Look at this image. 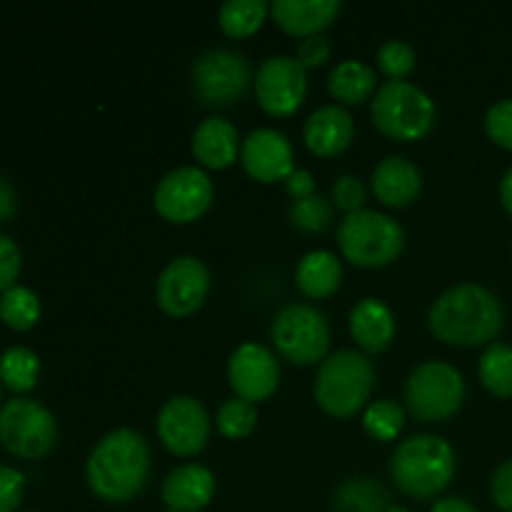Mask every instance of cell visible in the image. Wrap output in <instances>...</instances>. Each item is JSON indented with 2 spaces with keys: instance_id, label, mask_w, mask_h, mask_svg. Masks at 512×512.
Instances as JSON below:
<instances>
[{
  "instance_id": "8992f818",
  "label": "cell",
  "mask_w": 512,
  "mask_h": 512,
  "mask_svg": "<svg viewBox=\"0 0 512 512\" xmlns=\"http://www.w3.org/2000/svg\"><path fill=\"white\" fill-rule=\"evenodd\" d=\"M338 245L345 260L358 268H385L403 253L405 230L390 215L363 208L345 215L338 228Z\"/></svg>"
},
{
  "instance_id": "1f68e13d",
  "label": "cell",
  "mask_w": 512,
  "mask_h": 512,
  "mask_svg": "<svg viewBox=\"0 0 512 512\" xmlns=\"http://www.w3.org/2000/svg\"><path fill=\"white\" fill-rule=\"evenodd\" d=\"M330 220H333V208L320 195H313V198L298 200V203L290 205V223H293L295 230H300L305 235L323 233L330 225Z\"/></svg>"
},
{
  "instance_id": "b9f144b4",
  "label": "cell",
  "mask_w": 512,
  "mask_h": 512,
  "mask_svg": "<svg viewBox=\"0 0 512 512\" xmlns=\"http://www.w3.org/2000/svg\"><path fill=\"white\" fill-rule=\"evenodd\" d=\"M430 512H478V508L463 498H443L430 508Z\"/></svg>"
},
{
  "instance_id": "d6a6232c",
  "label": "cell",
  "mask_w": 512,
  "mask_h": 512,
  "mask_svg": "<svg viewBox=\"0 0 512 512\" xmlns=\"http://www.w3.org/2000/svg\"><path fill=\"white\" fill-rule=\"evenodd\" d=\"M378 68L385 78L390 80H405L415 70V63H418V55L403 40H385L378 48Z\"/></svg>"
},
{
  "instance_id": "4316f807",
  "label": "cell",
  "mask_w": 512,
  "mask_h": 512,
  "mask_svg": "<svg viewBox=\"0 0 512 512\" xmlns=\"http://www.w3.org/2000/svg\"><path fill=\"white\" fill-rule=\"evenodd\" d=\"M40 378V360L33 350L28 348H8L0 355V383L15 395L30 393L38 385Z\"/></svg>"
},
{
  "instance_id": "bcb514c9",
  "label": "cell",
  "mask_w": 512,
  "mask_h": 512,
  "mask_svg": "<svg viewBox=\"0 0 512 512\" xmlns=\"http://www.w3.org/2000/svg\"><path fill=\"white\" fill-rule=\"evenodd\" d=\"M165 512H170V510H165Z\"/></svg>"
},
{
  "instance_id": "603a6c76",
  "label": "cell",
  "mask_w": 512,
  "mask_h": 512,
  "mask_svg": "<svg viewBox=\"0 0 512 512\" xmlns=\"http://www.w3.org/2000/svg\"><path fill=\"white\" fill-rule=\"evenodd\" d=\"M343 283V265L330 250H310L295 268V285L310 300H325L338 293Z\"/></svg>"
},
{
  "instance_id": "ffe728a7",
  "label": "cell",
  "mask_w": 512,
  "mask_h": 512,
  "mask_svg": "<svg viewBox=\"0 0 512 512\" xmlns=\"http://www.w3.org/2000/svg\"><path fill=\"white\" fill-rule=\"evenodd\" d=\"M275 25L293 38H313L320 35L340 15V3L335 0H275L270 5Z\"/></svg>"
},
{
  "instance_id": "4fadbf2b",
  "label": "cell",
  "mask_w": 512,
  "mask_h": 512,
  "mask_svg": "<svg viewBox=\"0 0 512 512\" xmlns=\"http://www.w3.org/2000/svg\"><path fill=\"white\" fill-rule=\"evenodd\" d=\"M213 203V183L200 168H175L158 183L153 205L168 223L185 225L203 218Z\"/></svg>"
},
{
  "instance_id": "3957f363",
  "label": "cell",
  "mask_w": 512,
  "mask_h": 512,
  "mask_svg": "<svg viewBox=\"0 0 512 512\" xmlns=\"http://www.w3.org/2000/svg\"><path fill=\"white\" fill-rule=\"evenodd\" d=\"M458 470L453 445L440 435H413L395 448L390 458V475L400 493L410 498H438Z\"/></svg>"
},
{
  "instance_id": "d590c367",
  "label": "cell",
  "mask_w": 512,
  "mask_h": 512,
  "mask_svg": "<svg viewBox=\"0 0 512 512\" xmlns=\"http://www.w3.org/2000/svg\"><path fill=\"white\" fill-rule=\"evenodd\" d=\"M25 475L20 470L0 465V512H15L23 503Z\"/></svg>"
},
{
  "instance_id": "277c9868",
  "label": "cell",
  "mask_w": 512,
  "mask_h": 512,
  "mask_svg": "<svg viewBox=\"0 0 512 512\" xmlns=\"http://www.w3.org/2000/svg\"><path fill=\"white\" fill-rule=\"evenodd\" d=\"M375 388L373 360L358 350H338L325 358L315 378V400L330 418H355Z\"/></svg>"
},
{
  "instance_id": "4dcf8cb0",
  "label": "cell",
  "mask_w": 512,
  "mask_h": 512,
  "mask_svg": "<svg viewBox=\"0 0 512 512\" xmlns=\"http://www.w3.org/2000/svg\"><path fill=\"white\" fill-rule=\"evenodd\" d=\"M218 433L228 440H243L253 435L255 425H258V410L253 403L243 398L225 400L218 408Z\"/></svg>"
},
{
  "instance_id": "ac0fdd59",
  "label": "cell",
  "mask_w": 512,
  "mask_h": 512,
  "mask_svg": "<svg viewBox=\"0 0 512 512\" xmlns=\"http://www.w3.org/2000/svg\"><path fill=\"white\" fill-rule=\"evenodd\" d=\"M355 135L353 115L343 105H323L313 110L305 120L303 140L308 150L318 158H338L340 153L350 148Z\"/></svg>"
},
{
  "instance_id": "2e32d148",
  "label": "cell",
  "mask_w": 512,
  "mask_h": 512,
  "mask_svg": "<svg viewBox=\"0 0 512 512\" xmlns=\"http://www.w3.org/2000/svg\"><path fill=\"white\" fill-rule=\"evenodd\" d=\"M240 163L245 173L258 183H278L293 175V145L273 128H258L243 140Z\"/></svg>"
},
{
  "instance_id": "5bb4252c",
  "label": "cell",
  "mask_w": 512,
  "mask_h": 512,
  "mask_svg": "<svg viewBox=\"0 0 512 512\" xmlns=\"http://www.w3.org/2000/svg\"><path fill=\"white\" fill-rule=\"evenodd\" d=\"M160 443L178 458H193L203 453L210 438V418L203 403L190 395H175L160 408L155 420Z\"/></svg>"
},
{
  "instance_id": "ee69618b",
  "label": "cell",
  "mask_w": 512,
  "mask_h": 512,
  "mask_svg": "<svg viewBox=\"0 0 512 512\" xmlns=\"http://www.w3.org/2000/svg\"><path fill=\"white\" fill-rule=\"evenodd\" d=\"M388 512H408L405 508H388Z\"/></svg>"
},
{
  "instance_id": "f546056e",
  "label": "cell",
  "mask_w": 512,
  "mask_h": 512,
  "mask_svg": "<svg viewBox=\"0 0 512 512\" xmlns=\"http://www.w3.org/2000/svg\"><path fill=\"white\" fill-rule=\"evenodd\" d=\"M365 433L380 443H393L405 428V408L395 400H375L363 413Z\"/></svg>"
},
{
  "instance_id": "f1b7e54d",
  "label": "cell",
  "mask_w": 512,
  "mask_h": 512,
  "mask_svg": "<svg viewBox=\"0 0 512 512\" xmlns=\"http://www.w3.org/2000/svg\"><path fill=\"white\" fill-rule=\"evenodd\" d=\"M40 298L30 288H23V285H13L10 290H5L0 295V320L8 325L10 330H18V333H25V330L35 328L40 320Z\"/></svg>"
},
{
  "instance_id": "ab89813d",
  "label": "cell",
  "mask_w": 512,
  "mask_h": 512,
  "mask_svg": "<svg viewBox=\"0 0 512 512\" xmlns=\"http://www.w3.org/2000/svg\"><path fill=\"white\" fill-rule=\"evenodd\" d=\"M285 190H288V195L293 198V203H298V200H305V198H313L315 195L313 175L303 168H295L293 175L285 180Z\"/></svg>"
},
{
  "instance_id": "9a60e30c",
  "label": "cell",
  "mask_w": 512,
  "mask_h": 512,
  "mask_svg": "<svg viewBox=\"0 0 512 512\" xmlns=\"http://www.w3.org/2000/svg\"><path fill=\"white\" fill-rule=\"evenodd\" d=\"M228 383L235 398L263 403L278 390L280 365L273 350L260 343H243L228 363Z\"/></svg>"
},
{
  "instance_id": "7a4b0ae2",
  "label": "cell",
  "mask_w": 512,
  "mask_h": 512,
  "mask_svg": "<svg viewBox=\"0 0 512 512\" xmlns=\"http://www.w3.org/2000/svg\"><path fill=\"white\" fill-rule=\"evenodd\" d=\"M85 480L103 503L125 505L138 498L150 480V448L143 435L130 428L105 435L90 453Z\"/></svg>"
},
{
  "instance_id": "7c38bea8",
  "label": "cell",
  "mask_w": 512,
  "mask_h": 512,
  "mask_svg": "<svg viewBox=\"0 0 512 512\" xmlns=\"http://www.w3.org/2000/svg\"><path fill=\"white\" fill-rule=\"evenodd\" d=\"M308 95V70L295 55H273L255 75V98L273 118H290L298 113Z\"/></svg>"
},
{
  "instance_id": "8d00e7d4",
  "label": "cell",
  "mask_w": 512,
  "mask_h": 512,
  "mask_svg": "<svg viewBox=\"0 0 512 512\" xmlns=\"http://www.w3.org/2000/svg\"><path fill=\"white\" fill-rule=\"evenodd\" d=\"M20 268H23V258H20L18 245H15L13 238L0 233V293L13 288L20 275Z\"/></svg>"
},
{
  "instance_id": "484cf974",
  "label": "cell",
  "mask_w": 512,
  "mask_h": 512,
  "mask_svg": "<svg viewBox=\"0 0 512 512\" xmlns=\"http://www.w3.org/2000/svg\"><path fill=\"white\" fill-rule=\"evenodd\" d=\"M268 13L270 8L263 0H228V3L220 8L218 23L228 38L243 40L263 28Z\"/></svg>"
},
{
  "instance_id": "5b68a950",
  "label": "cell",
  "mask_w": 512,
  "mask_h": 512,
  "mask_svg": "<svg viewBox=\"0 0 512 512\" xmlns=\"http://www.w3.org/2000/svg\"><path fill=\"white\" fill-rule=\"evenodd\" d=\"M370 118L378 133L398 143H415L433 130L438 110L433 98L408 80H388L373 95Z\"/></svg>"
},
{
  "instance_id": "6da1fadb",
  "label": "cell",
  "mask_w": 512,
  "mask_h": 512,
  "mask_svg": "<svg viewBox=\"0 0 512 512\" xmlns=\"http://www.w3.org/2000/svg\"><path fill=\"white\" fill-rule=\"evenodd\" d=\"M430 333L448 345L478 348L495 343L505 325L503 303L478 283H460L445 290L428 315Z\"/></svg>"
},
{
  "instance_id": "d4e9b609",
  "label": "cell",
  "mask_w": 512,
  "mask_h": 512,
  "mask_svg": "<svg viewBox=\"0 0 512 512\" xmlns=\"http://www.w3.org/2000/svg\"><path fill=\"white\" fill-rule=\"evenodd\" d=\"M478 378L490 395L512 398V345L490 343L478 360Z\"/></svg>"
},
{
  "instance_id": "9c48e42d",
  "label": "cell",
  "mask_w": 512,
  "mask_h": 512,
  "mask_svg": "<svg viewBox=\"0 0 512 512\" xmlns=\"http://www.w3.org/2000/svg\"><path fill=\"white\" fill-rule=\"evenodd\" d=\"M58 443V423L43 403L13 398L0 408V445L23 460L45 458Z\"/></svg>"
},
{
  "instance_id": "e0dca14e",
  "label": "cell",
  "mask_w": 512,
  "mask_h": 512,
  "mask_svg": "<svg viewBox=\"0 0 512 512\" xmlns=\"http://www.w3.org/2000/svg\"><path fill=\"white\" fill-rule=\"evenodd\" d=\"M215 488L218 480L213 470L198 463H185L170 470L160 488V498L170 512H198L213 503Z\"/></svg>"
},
{
  "instance_id": "d6986e66",
  "label": "cell",
  "mask_w": 512,
  "mask_h": 512,
  "mask_svg": "<svg viewBox=\"0 0 512 512\" xmlns=\"http://www.w3.org/2000/svg\"><path fill=\"white\" fill-rule=\"evenodd\" d=\"M370 188H373L375 198L388 208H408L423 190V175L413 160L390 155V158L380 160L378 168L373 170Z\"/></svg>"
},
{
  "instance_id": "44dd1931",
  "label": "cell",
  "mask_w": 512,
  "mask_h": 512,
  "mask_svg": "<svg viewBox=\"0 0 512 512\" xmlns=\"http://www.w3.org/2000/svg\"><path fill=\"white\" fill-rule=\"evenodd\" d=\"M243 140L230 120L213 115L193 133V158L208 170H225L238 160Z\"/></svg>"
},
{
  "instance_id": "74e56055",
  "label": "cell",
  "mask_w": 512,
  "mask_h": 512,
  "mask_svg": "<svg viewBox=\"0 0 512 512\" xmlns=\"http://www.w3.org/2000/svg\"><path fill=\"white\" fill-rule=\"evenodd\" d=\"M333 55V48H330V40H325L323 35H313V38H305L303 43L298 45V63L303 65L305 70L310 68H323L325 63Z\"/></svg>"
},
{
  "instance_id": "836d02e7",
  "label": "cell",
  "mask_w": 512,
  "mask_h": 512,
  "mask_svg": "<svg viewBox=\"0 0 512 512\" xmlns=\"http://www.w3.org/2000/svg\"><path fill=\"white\" fill-rule=\"evenodd\" d=\"M485 133L498 148L512 153V98L490 105L485 113Z\"/></svg>"
},
{
  "instance_id": "ba28073f",
  "label": "cell",
  "mask_w": 512,
  "mask_h": 512,
  "mask_svg": "<svg viewBox=\"0 0 512 512\" xmlns=\"http://www.w3.org/2000/svg\"><path fill=\"white\" fill-rule=\"evenodd\" d=\"M270 338L280 358L293 365L323 363L330 348V325L323 310L308 303L285 305L273 318Z\"/></svg>"
},
{
  "instance_id": "30bf717a",
  "label": "cell",
  "mask_w": 512,
  "mask_h": 512,
  "mask_svg": "<svg viewBox=\"0 0 512 512\" xmlns=\"http://www.w3.org/2000/svg\"><path fill=\"white\" fill-rule=\"evenodd\" d=\"M193 90L210 108H230L240 103L250 85V68L233 50H208L193 63Z\"/></svg>"
},
{
  "instance_id": "83f0119b",
  "label": "cell",
  "mask_w": 512,
  "mask_h": 512,
  "mask_svg": "<svg viewBox=\"0 0 512 512\" xmlns=\"http://www.w3.org/2000/svg\"><path fill=\"white\" fill-rule=\"evenodd\" d=\"M338 512H388V493L373 478H353L335 493Z\"/></svg>"
},
{
  "instance_id": "7bdbcfd3",
  "label": "cell",
  "mask_w": 512,
  "mask_h": 512,
  "mask_svg": "<svg viewBox=\"0 0 512 512\" xmlns=\"http://www.w3.org/2000/svg\"><path fill=\"white\" fill-rule=\"evenodd\" d=\"M500 203H503L505 213L512 218V168L500 180Z\"/></svg>"
},
{
  "instance_id": "60d3db41",
  "label": "cell",
  "mask_w": 512,
  "mask_h": 512,
  "mask_svg": "<svg viewBox=\"0 0 512 512\" xmlns=\"http://www.w3.org/2000/svg\"><path fill=\"white\" fill-rule=\"evenodd\" d=\"M13 213H15V190L13 185L0 175V223L13 218Z\"/></svg>"
},
{
  "instance_id": "e575fe53",
  "label": "cell",
  "mask_w": 512,
  "mask_h": 512,
  "mask_svg": "<svg viewBox=\"0 0 512 512\" xmlns=\"http://www.w3.org/2000/svg\"><path fill=\"white\" fill-rule=\"evenodd\" d=\"M365 198H368V190L355 175H340L333 183V203L348 215L363 210Z\"/></svg>"
},
{
  "instance_id": "7402d4cb",
  "label": "cell",
  "mask_w": 512,
  "mask_h": 512,
  "mask_svg": "<svg viewBox=\"0 0 512 512\" xmlns=\"http://www.w3.org/2000/svg\"><path fill=\"white\" fill-rule=\"evenodd\" d=\"M350 333L363 353H383L395 338V315L383 300L363 298L350 310Z\"/></svg>"
},
{
  "instance_id": "52a82bcc",
  "label": "cell",
  "mask_w": 512,
  "mask_h": 512,
  "mask_svg": "<svg viewBox=\"0 0 512 512\" xmlns=\"http://www.w3.org/2000/svg\"><path fill=\"white\" fill-rule=\"evenodd\" d=\"M403 400L405 410L420 423H443L463 408L465 380L455 365L430 360L408 375Z\"/></svg>"
},
{
  "instance_id": "f35d334b",
  "label": "cell",
  "mask_w": 512,
  "mask_h": 512,
  "mask_svg": "<svg viewBox=\"0 0 512 512\" xmlns=\"http://www.w3.org/2000/svg\"><path fill=\"white\" fill-rule=\"evenodd\" d=\"M490 498L503 512H512V460H505L495 468L490 478Z\"/></svg>"
},
{
  "instance_id": "cb8c5ba5",
  "label": "cell",
  "mask_w": 512,
  "mask_h": 512,
  "mask_svg": "<svg viewBox=\"0 0 512 512\" xmlns=\"http://www.w3.org/2000/svg\"><path fill=\"white\" fill-rule=\"evenodd\" d=\"M378 88V78L370 65L360 60H343L333 68L328 78V90L338 103L343 105H360L370 100Z\"/></svg>"
},
{
  "instance_id": "8fae6325",
  "label": "cell",
  "mask_w": 512,
  "mask_h": 512,
  "mask_svg": "<svg viewBox=\"0 0 512 512\" xmlns=\"http://www.w3.org/2000/svg\"><path fill=\"white\" fill-rule=\"evenodd\" d=\"M210 293V270L193 255L170 260L155 283L158 308L170 318H188L198 313Z\"/></svg>"
},
{
  "instance_id": "f6af8a7d",
  "label": "cell",
  "mask_w": 512,
  "mask_h": 512,
  "mask_svg": "<svg viewBox=\"0 0 512 512\" xmlns=\"http://www.w3.org/2000/svg\"><path fill=\"white\" fill-rule=\"evenodd\" d=\"M0 393H3V388H0Z\"/></svg>"
}]
</instances>
